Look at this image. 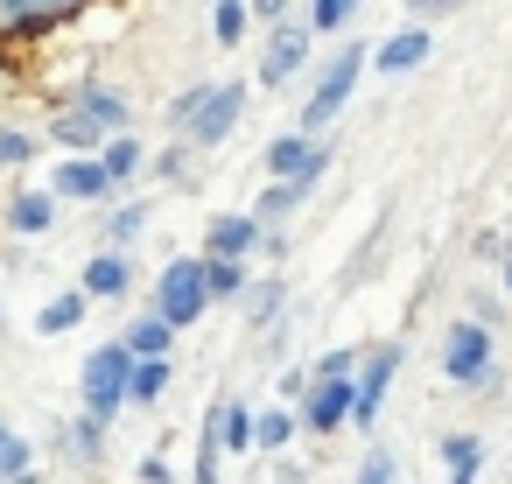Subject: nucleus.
<instances>
[{
	"mask_svg": "<svg viewBox=\"0 0 512 484\" xmlns=\"http://www.w3.org/2000/svg\"><path fill=\"white\" fill-rule=\"evenodd\" d=\"M365 64H372V50H365V43H344V50L316 71V85H309V99H302V120H295L302 141H323V134H330V120H337V113L351 106V92H358Z\"/></svg>",
	"mask_w": 512,
	"mask_h": 484,
	"instance_id": "f257e3e1",
	"label": "nucleus"
},
{
	"mask_svg": "<svg viewBox=\"0 0 512 484\" xmlns=\"http://www.w3.org/2000/svg\"><path fill=\"white\" fill-rule=\"evenodd\" d=\"M127 372H134V358L120 351V337L99 344V351H85V365H78V414H92V421L113 428L127 414Z\"/></svg>",
	"mask_w": 512,
	"mask_h": 484,
	"instance_id": "f03ea898",
	"label": "nucleus"
},
{
	"mask_svg": "<svg viewBox=\"0 0 512 484\" xmlns=\"http://www.w3.org/2000/svg\"><path fill=\"white\" fill-rule=\"evenodd\" d=\"M148 316H162L176 337H183L190 323L211 316V295H204V253H176V260L155 274V309H148Z\"/></svg>",
	"mask_w": 512,
	"mask_h": 484,
	"instance_id": "7ed1b4c3",
	"label": "nucleus"
},
{
	"mask_svg": "<svg viewBox=\"0 0 512 484\" xmlns=\"http://www.w3.org/2000/svg\"><path fill=\"white\" fill-rule=\"evenodd\" d=\"M239 120H246V78H232V85H197V106H190V120H183L176 134H183V148H225Z\"/></svg>",
	"mask_w": 512,
	"mask_h": 484,
	"instance_id": "20e7f679",
	"label": "nucleus"
},
{
	"mask_svg": "<svg viewBox=\"0 0 512 484\" xmlns=\"http://www.w3.org/2000/svg\"><path fill=\"white\" fill-rule=\"evenodd\" d=\"M491 365H498V330L456 316L442 337V379L449 386H491Z\"/></svg>",
	"mask_w": 512,
	"mask_h": 484,
	"instance_id": "39448f33",
	"label": "nucleus"
},
{
	"mask_svg": "<svg viewBox=\"0 0 512 484\" xmlns=\"http://www.w3.org/2000/svg\"><path fill=\"white\" fill-rule=\"evenodd\" d=\"M393 379H400V344H372V351H358V372H351V414H344V428H379V407H386Z\"/></svg>",
	"mask_w": 512,
	"mask_h": 484,
	"instance_id": "423d86ee",
	"label": "nucleus"
},
{
	"mask_svg": "<svg viewBox=\"0 0 512 484\" xmlns=\"http://www.w3.org/2000/svg\"><path fill=\"white\" fill-rule=\"evenodd\" d=\"M85 22V8L78 0H0V43H43V36H57V29H78Z\"/></svg>",
	"mask_w": 512,
	"mask_h": 484,
	"instance_id": "0eeeda50",
	"label": "nucleus"
},
{
	"mask_svg": "<svg viewBox=\"0 0 512 484\" xmlns=\"http://www.w3.org/2000/svg\"><path fill=\"white\" fill-rule=\"evenodd\" d=\"M302 64H309V29H302V22H281V29H267V36H260L253 85H260V92H281V85H295V78H302Z\"/></svg>",
	"mask_w": 512,
	"mask_h": 484,
	"instance_id": "6e6552de",
	"label": "nucleus"
},
{
	"mask_svg": "<svg viewBox=\"0 0 512 484\" xmlns=\"http://www.w3.org/2000/svg\"><path fill=\"white\" fill-rule=\"evenodd\" d=\"M330 162H337V148L330 141H302V134H281L267 148V176L274 183H302V190H316L330 176Z\"/></svg>",
	"mask_w": 512,
	"mask_h": 484,
	"instance_id": "1a4fd4ad",
	"label": "nucleus"
},
{
	"mask_svg": "<svg viewBox=\"0 0 512 484\" xmlns=\"http://www.w3.org/2000/svg\"><path fill=\"white\" fill-rule=\"evenodd\" d=\"M64 106L85 113L106 141H113V134H134V99H127L120 85H106V78H78V92H64Z\"/></svg>",
	"mask_w": 512,
	"mask_h": 484,
	"instance_id": "9d476101",
	"label": "nucleus"
},
{
	"mask_svg": "<svg viewBox=\"0 0 512 484\" xmlns=\"http://www.w3.org/2000/svg\"><path fill=\"white\" fill-rule=\"evenodd\" d=\"M344 414H351V379H309L302 407H295V428L302 435H337Z\"/></svg>",
	"mask_w": 512,
	"mask_h": 484,
	"instance_id": "9b49d317",
	"label": "nucleus"
},
{
	"mask_svg": "<svg viewBox=\"0 0 512 484\" xmlns=\"http://www.w3.org/2000/svg\"><path fill=\"white\" fill-rule=\"evenodd\" d=\"M260 239H267V232H260L246 211H211V218H204V260H239V267H246V260L260 253Z\"/></svg>",
	"mask_w": 512,
	"mask_h": 484,
	"instance_id": "f8f14e48",
	"label": "nucleus"
},
{
	"mask_svg": "<svg viewBox=\"0 0 512 484\" xmlns=\"http://www.w3.org/2000/svg\"><path fill=\"white\" fill-rule=\"evenodd\" d=\"M43 190L57 197V211H64V204H113V197H120V190L106 183V169H99V162H57Z\"/></svg>",
	"mask_w": 512,
	"mask_h": 484,
	"instance_id": "ddd939ff",
	"label": "nucleus"
},
{
	"mask_svg": "<svg viewBox=\"0 0 512 484\" xmlns=\"http://www.w3.org/2000/svg\"><path fill=\"white\" fill-rule=\"evenodd\" d=\"M78 295L85 302H127L134 295V253H92L78 267Z\"/></svg>",
	"mask_w": 512,
	"mask_h": 484,
	"instance_id": "4468645a",
	"label": "nucleus"
},
{
	"mask_svg": "<svg viewBox=\"0 0 512 484\" xmlns=\"http://www.w3.org/2000/svg\"><path fill=\"white\" fill-rule=\"evenodd\" d=\"M435 57V29H421V22H407L400 36H386L379 50H372V64L365 71H386V78H407V71H421Z\"/></svg>",
	"mask_w": 512,
	"mask_h": 484,
	"instance_id": "2eb2a0df",
	"label": "nucleus"
},
{
	"mask_svg": "<svg viewBox=\"0 0 512 484\" xmlns=\"http://www.w3.org/2000/svg\"><path fill=\"white\" fill-rule=\"evenodd\" d=\"M57 218H64V211H57V197H50V190H15L8 204H0V225H8L15 239H50V232H57Z\"/></svg>",
	"mask_w": 512,
	"mask_h": 484,
	"instance_id": "dca6fc26",
	"label": "nucleus"
},
{
	"mask_svg": "<svg viewBox=\"0 0 512 484\" xmlns=\"http://www.w3.org/2000/svg\"><path fill=\"white\" fill-rule=\"evenodd\" d=\"M204 421H211V435H218V456H246V449H253V400H246V393H218Z\"/></svg>",
	"mask_w": 512,
	"mask_h": 484,
	"instance_id": "f3484780",
	"label": "nucleus"
},
{
	"mask_svg": "<svg viewBox=\"0 0 512 484\" xmlns=\"http://www.w3.org/2000/svg\"><path fill=\"white\" fill-rule=\"evenodd\" d=\"M43 141H50V148H64V162H92V155L106 148V134H99L85 113H71V106H57V113H50Z\"/></svg>",
	"mask_w": 512,
	"mask_h": 484,
	"instance_id": "a211bd4d",
	"label": "nucleus"
},
{
	"mask_svg": "<svg viewBox=\"0 0 512 484\" xmlns=\"http://www.w3.org/2000/svg\"><path fill=\"white\" fill-rule=\"evenodd\" d=\"M148 204L134 197V204H106V218H99V253H134V239L148 232Z\"/></svg>",
	"mask_w": 512,
	"mask_h": 484,
	"instance_id": "6ab92c4d",
	"label": "nucleus"
},
{
	"mask_svg": "<svg viewBox=\"0 0 512 484\" xmlns=\"http://www.w3.org/2000/svg\"><path fill=\"white\" fill-rule=\"evenodd\" d=\"M92 162L106 169V183H113V190H127L134 176H148V148H141V134H113Z\"/></svg>",
	"mask_w": 512,
	"mask_h": 484,
	"instance_id": "aec40b11",
	"label": "nucleus"
},
{
	"mask_svg": "<svg viewBox=\"0 0 512 484\" xmlns=\"http://www.w3.org/2000/svg\"><path fill=\"white\" fill-rule=\"evenodd\" d=\"M435 449H442L449 484H477V477H484V435H477V428H456V435H442Z\"/></svg>",
	"mask_w": 512,
	"mask_h": 484,
	"instance_id": "412c9836",
	"label": "nucleus"
},
{
	"mask_svg": "<svg viewBox=\"0 0 512 484\" xmlns=\"http://www.w3.org/2000/svg\"><path fill=\"white\" fill-rule=\"evenodd\" d=\"M120 351H127L134 365H148V358H169V351H176V330H169L162 316H134V323L120 330Z\"/></svg>",
	"mask_w": 512,
	"mask_h": 484,
	"instance_id": "4be33fe9",
	"label": "nucleus"
},
{
	"mask_svg": "<svg viewBox=\"0 0 512 484\" xmlns=\"http://www.w3.org/2000/svg\"><path fill=\"white\" fill-rule=\"evenodd\" d=\"M106 435H113L106 421H92V414H78V421H71V428L57 435V449H64L71 463H85V470H99V463H106Z\"/></svg>",
	"mask_w": 512,
	"mask_h": 484,
	"instance_id": "5701e85b",
	"label": "nucleus"
},
{
	"mask_svg": "<svg viewBox=\"0 0 512 484\" xmlns=\"http://www.w3.org/2000/svg\"><path fill=\"white\" fill-rule=\"evenodd\" d=\"M239 309H246V323H253V330H267V337H274V330H281V309H288V281H253V288L239 295Z\"/></svg>",
	"mask_w": 512,
	"mask_h": 484,
	"instance_id": "b1692460",
	"label": "nucleus"
},
{
	"mask_svg": "<svg viewBox=\"0 0 512 484\" xmlns=\"http://www.w3.org/2000/svg\"><path fill=\"white\" fill-rule=\"evenodd\" d=\"M85 316H92V302H85L78 288H64V295H50V302L36 309V337H71Z\"/></svg>",
	"mask_w": 512,
	"mask_h": 484,
	"instance_id": "393cba45",
	"label": "nucleus"
},
{
	"mask_svg": "<svg viewBox=\"0 0 512 484\" xmlns=\"http://www.w3.org/2000/svg\"><path fill=\"white\" fill-rule=\"evenodd\" d=\"M169 379H176V358H148V365H134V372H127V407H155V400L169 393Z\"/></svg>",
	"mask_w": 512,
	"mask_h": 484,
	"instance_id": "a878e982",
	"label": "nucleus"
},
{
	"mask_svg": "<svg viewBox=\"0 0 512 484\" xmlns=\"http://www.w3.org/2000/svg\"><path fill=\"white\" fill-rule=\"evenodd\" d=\"M295 435H302V428H295V407H281V400H274V407H253V449L274 456V449H288Z\"/></svg>",
	"mask_w": 512,
	"mask_h": 484,
	"instance_id": "bb28decb",
	"label": "nucleus"
},
{
	"mask_svg": "<svg viewBox=\"0 0 512 484\" xmlns=\"http://www.w3.org/2000/svg\"><path fill=\"white\" fill-rule=\"evenodd\" d=\"M246 288H253V274H246L239 260H204V295H211V309H218V302H239Z\"/></svg>",
	"mask_w": 512,
	"mask_h": 484,
	"instance_id": "cd10ccee",
	"label": "nucleus"
},
{
	"mask_svg": "<svg viewBox=\"0 0 512 484\" xmlns=\"http://www.w3.org/2000/svg\"><path fill=\"white\" fill-rule=\"evenodd\" d=\"M246 29H253V15L239 8V0H218V8H211V43H218V50H239Z\"/></svg>",
	"mask_w": 512,
	"mask_h": 484,
	"instance_id": "c85d7f7f",
	"label": "nucleus"
},
{
	"mask_svg": "<svg viewBox=\"0 0 512 484\" xmlns=\"http://www.w3.org/2000/svg\"><path fill=\"white\" fill-rule=\"evenodd\" d=\"M43 155V134H29V127H0V169H29Z\"/></svg>",
	"mask_w": 512,
	"mask_h": 484,
	"instance_id": "c756f323",
	"label": "nucleus"
},
{
	"mask_svg": "<svg viewBox=\"0 0 512 484\" xmlns=\"http://www.w3.org/2000/svg\"><path fill=\"white\" fill-rule=\"evenodd\" d=\"M351 22H358L351 0H316V8L302 15V29H309V36H337V29H351Z\"/></svg>",
	"mask_w": 512,
	"mask_h": 484,
	"instance_id": "7c9ffc66",
	"label": "nucleus"
},
{
	"mask_svg": "<svg viewBox=\"0 0 512 484\" xmlns=\"http://www.w3.org/2000/svg\"><path fill=\"white\" fill-rule=\"evenodd\" d=\"M29 470H36V442L29 435H8V442H0V484H15Z\"/></svg>",
	"mask_w": 512,
	"mask_h": 484,
	"instance_id": "2f4dec72",
	"label": "nucleus"
},
{
	"mask_svg": "<svg viewBox=\"0 0 512 484\" xmlns=\"http://www.w3.org/2000/svg\"><path fill=\"white\" fill-rule=\"evenodd\" d=\"M358 372V351L351 344H337V351H323L316 365H309V379H351Z\"/></svg>",
	"mask_w": 512,
	"mask_h": 484,
	"instance_id": "473e14b6",
	"label": "nucleus"
},
{
	"mask_svg": "<svg viewBox=\"0 0 512 484\" xmlns=\"http://www.w3.org/2000/svg\"><path fill=\"white\" fill-rule=\"evenodd\" d=\"M134 484H176V470H169V456H162V449H148V456L134 463Z\"/></svg>",
	"mask_w": 512,
	"mask_h": 484,
	"instance_id": "72a5a7b5",
	"label": "nucleus"
},
{
	"mask_svg": "<svg viewBox=\"0 0 512 484\" xmlns=\"http://www.w3.org/2000/svg\"><path fill=\"white\" fill-rule=\"evenodd\" d=\"M358 484H393V449H365V463H358Z\"/></svg>",
	"mask_w": 512,
	"mask_h": 484,
	"instance_id": "f704fd0d",
	"label": "nucleus"
},
{
	"mask_svg": "<svg viewBox=\"0 0 512 484\" xmlns=\"http://www.w3.org/2000/svg\"><path fill=\"white\" fill-rule=\"evenodd\" d=\"M148 169H155V176H169V183H176V176H183V169H190V148H162V155H148Z\"/></svg>",
	"mask_w": 512,
	"mask_h": 484,
	"instance_id": "c9c22d12",
	"label": "nucleus"
},
{
	"mask_svg": "<svg viewBox=\"0 0 512 484\" xmlns=\"http://www.w3.org/2000/svg\"><path fill=\"white\" fill-rule=\"evenodd\" d=\"M253 22H267V29H281V22H295V8H288V0H253V8H246Z\"/></svg>",
	"mask_w": 512,
	"mask_h": 484,
	"instance_id": "e433bc0d",
	"label": "nucleus"
},
{
	"mask_svg": "<svg viewBox=\"0 0 512 484\" xmlns=\"http://www.w3.org/2000/svg\"><path fill=\"white\" fill-rule=\"evenodd\" d=\"M302 386H309V365H288V372H281V407L302 400Z\"/></svg>",
	"mask_w": 512,
	"mask_h": 484,
	"instance_id": "4c0bfd02",
	"label": "nucleus"
},
{
	"mask_svg": "<svg viewBox=\"0 0 512 484\" xmlns=\"http://www.w3.org/2000/svg\"><path fill=\"white\" fill-rule=\"evenodd\" d=\"M498 274H505V295H512V246L498 253Z\"/></svg>",
	"mask_w": 512,
	"mask_h": 484,
	"instance_id": "58836bf2",
	"label": "nucleus"
},
{
	"mask_svg": "<svg viewBox=\"0 0 512 484\" xmlns=\"http://www.w3.org/2000/svg\"><path fill=\"white\" fill-rule=\"evenodd\" d=\"M8 435H15V428H8V414H0V442H8Z\"/></svg>",
	"mask_w": 512,
	"mask_h": 484,
	"instance_id": "ea45409f",
	"label": "nucleus"
},
{
	"mask_svg": "<svg viewBox=\"0 0 512 484\" xmlns=\"http://www.w3.org/2000/svg\"><path fill=\"white\" fill-rule=\"evenodd\" d=\"M15 484H43V477H36V470H29V477H15Z\"/></svg>",
	"mask_w": 512,
	"mask_h": 484,
	"instance_id": "a19ab883",
	"label": "nucleus"
},
{
	"mask_svg": "<svg viewBox=\"0 0 512 484\" xmlns=\"http://www.w3.org/2000/svg\"><path fill=\"white\" fill-rule=\"evenodd\" d=\"M0 330H8V323H0Z\"/></svg>",
	"mask_w": 512,
	"mask_h": 484,
	"instance_id": "79ce46f5",
	"label": "nucleus"
}]
</instances>
